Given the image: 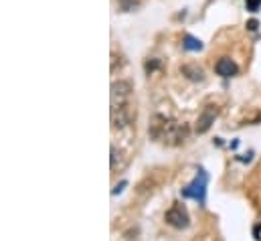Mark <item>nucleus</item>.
I'll return each mask as SVG.
<instances>
[{
  "mask_svg": "<svg viewBox=\"0 0 261 241\" xmlns=\"http://www.w3.org/2000/svg\"><path fill=\"white\" fill-rule=\"evenodd\" d=\"M148 134L150 138L154 140H160L168 146H178L180 142L187 140L189 136V126L187 124H178V122L170 120L166 116H160L156 114L152 122H150V128H148Z\"/></svg>",
  "mask_w": 261,
  "mask_h": 241,
  "instance_id": "nucleus-1",
  "label": "nucleus"
},
{
  "mask_svg": "<svg viewBox=\"0 0 261 241\" xmlns=\"http://www.w3.org/2000/svg\"><path fill=\"white\" fill-rule=\"evenodd\" d=\"M206 184H208V175L204 168H198L195 179L189 182L185 188H180L182 199H195L200 207H204L206 203Z\"/></svg>",
  "mask_w": 261,
  "mask_h": 241,
  "instance_id": "nucleus-2",
  "label": "nucleus"
},
{
  "mask_svg": "<svg viewBox=\"0 0 261 241\" xmlns=\"http://www.w3.org/2000/svg\"><path fill=\"white\" fill-rule=\"evenodd\" d=\"M164 221L166 225L174 227V229H189L191 227V215L187 211V207L182 203H174L166 213H164Z\"/></svg>",
  "mask_w": 261,
  "mask_h": 241,
  "instance_id": "nucleus-3",
  "label": "nucleus"
},
{
  "mask_svg": "<svg viewBox=\"0 0 261 241\" xmlns=\"http://www.w3.org/2000/svg\"><path fill=\"white\" fill-rule=\"evenodd\" d=\"M136 120V108L128 102L124 104H112V126L114 128H124L130 126Z\"/></svg>",
  "mask_w": 261,
  "mask_h": 241,
  "instance_id": "nucleus-4",
  "label": "nucleus"
},
{
  "mask_svg": "<svg viewBox=\"0 0 261 241\" xmlns=\"http://www.w3.org/2000/svg\"><path fill=\"white\" fill-rule=\"evenodd\" d=\"M217 118H219V106H215V104L204 106V110H202V112L198 114V118H196L195 132L196 134H206Z\"/></svg>",
  "mask_w": 261,
  "mask_h": 241,
  "instance_id": "nucleus-5",
  "label": "nucleus"
},
{
  "mask_svg": "<svg viewBox=\"0 0 261 241\" xmlns=\"http://www.w3.org/2000/svg\"><path fill=\"white\" fill-rule=\"evenodd\" d=\"M134 91V85L128 79H118L112 83V104H124L128 102Z\"/></svg>",
  "mask_w": 261,
  "mask_h": 241,
  "instance_id": "nucleus-6",
  "label": "nucleus"
},
{
  "mask_svg": "<svg viewBox=\"0 0 261 241\" xmlns=\"http://www.w3.org/2000/svg\"><path fill=\"white\" fill-rule=\"evenodd\" d=\"M215 71H217V75L229 79V77H235L239 73V67H237V63L231 59V57H221V59L215 63Z\"/></svg>",
  "mask_w": 261,
  "mask_h": 241,
  "instance_id": "nucleus-7",
  "label": "nucleus"
},
{
  "mask_svg": "<svg viewBox=\"0 0 261 241\" xmlns=\"http://www.w3.org/2000/svg\"><path fill=\"white\" fill-rule=\"evenodd\" d=\"M180 73L189 79V81H204V71H202V67L198 65V63H187V65H182L180 67Z\"/></svg>",
  "mask_w": 261,
  "mask_h": 241,
  "instance_id": "nucleus-8",
  "label": "nucleus"
},
{
  "mask_svg": "<svg viewBox=\"0 0 261 241\" xmlns=\"http://www.w3.org/2000/svg\"><path fill=\"white\" fill-rule=\"evenodd\" d=\"M182 47L187 49V51H193V53H196V51H202V41L200 39H196V37H193V35H185L182 37Z\"/></svg>",
  "mask_w": 261,
  "mask_h": 241,
  "instance_id": "nucleus-9",
  "label": "nucleus"
},
{
  "mask_svg": "<svg viewBox=\"0 0 261 241\" xmlns=\"http://www.w3.org/2000/svg\"><path fill=\"white\" fill-rule=\"evenodd\" d=\"M118 6H120L122 12H132L140 6V2L138 0H118Z\"/></svg>",
  "mask_w": 261,
  "mask_h": 241,
  "instance_id": "nucleus-10",
  "label": "nucleus"
},
{
  "mask_svg": "<svg viewBox=\"0 0 261 241\" xmlns=\"http://www.w3.org/2000/svg\"><path fill=\"white\" fill-rule=\"evenodd\" d=\"M245 6L249 12H257L261 8V0H245Z\"/></svg>",
  "mask_w": 261,
  "mask_h": 241,
  "instance_id": "nucleus-11",
  "label": "nucleus"
},
{
  "mask_svg": "<svg viewBox=\"0 0 261 241\" xmlns=\"http://www.w3.org/2000/svg\"><path fill=\"white\" fill-rule=\"evenodd\" d=\"M158 67H160V61L158 59L148 61V63H146V73H152V71H154V69H158Z\"/></svg>",
  "mask_w": 261,
  "mask_h": 241,
  "instance_id": "nucleus-12",
  "label": "nucleus"
},
{
  "mask_svg": "<svg viewBox=\"0 0 261 241\" xmlns=\"http://www.w3.org/2000/svg\"><path fill=\"white\" fill-rule=\"evenodd\" d=\"M126 184H128L126 181H122L120 184H116V186H114V190H112V195H120V192L124 190V186H126Z\"/></svg>",
  "mask_w": 261,
  "mask_h": 241,
  "instance_id": "nucleus-13",
  "label": "nucleus"
},
{
  "mask_svg": "<svg viewBox=\"0 0 261 241\" xmlns=\"http://www.w3.org/2000/svg\"><path fill=\"white\" fill-rule=\"evenodd\" d=\"M116 162H118V150L116 146H112V171L116 168Z\"/></svg>",
  "mask_w": 261,
  "mask_h": 241,
  "instance_id": "nucleus-14",
  "label": "nucleus"
},
{
  "mask_svg": "<svg viewBox=\"0 0 261 241\" xmlns=\"http://www.w3.org/2000/svg\"><path fill=\"white\" fill-rule=\"evenodd\" d=\"M257 27H259L257 20H249V22H247V29H249V31H257Z\"/></svg>",
  "mask_w": 261,
  "mask_h": 241,
  "instance_id": "nucleus-15",
  "label": "nucleus"
}]
</instances>
